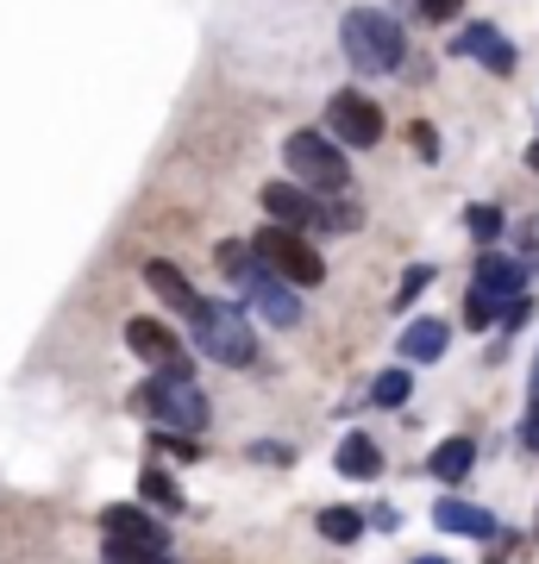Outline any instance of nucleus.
Listing matches in <instances>:
<instances>
[{"label":"nucleus","mask_w":539,"mask_h":564,"mask_svg":"<svg viewBox=\"0 0 539 564\" xmlns=\"http://www.w3.org/2000/svg\"><path fill=\"white\" fill-rule=\"evenodd\" d=\"M339 44H345V57H352V69H364V76H389L408 57V32L382 7H352L339 25Z\"/></svg>","instance_id":"nucleus-1"},{"label":"nucleus","mask_w":539,"mask_h":564,"mask_svg":"<svg viewBox=\"0 0 539 564\" xmlns=\"http://www.w3.org/2000/svg\"><path fill=\"white\" fill-rule=\"evenodd\" d=\"M188 333H195V351H207L226 370H245V364L258 358V333L245 321V307H233V302H195Z\"/></svg>","instance_id":"nucleus-2"},{"label":"nucleus","mask_w":539,"mask_h":564,"mask_svg":"<svg viewBox=\"0 0 539 564\" xmlns=\"http://www.w3.org/2000/svg\"><path fill=\"white\" fill-rule=\"evenodd\" d=\"M132 408L151 414L163 433H201L207 426V395L195 389V370H158V383H144Z\"/></svg>","instance_id":"nucleus-3"},{"label":"nucleus","mask_w":539,"mask_h":564,"mask_svg":"<svg viewBox=\"0 0 539 564\" xmlns=\"http://www.w3.org/2000/svg\"><path fill=\"white\" fill-rule=\"evenodd\" d=\"M282 163H289V176H295L308 195H345V188H352L345 151L326 139V132H289V139H282Z\"/></svg>","instance_id":"nucleus-4"},{"label":"nucleus","mask_w":539,"mask_h":564,"mask_svg":"<svg viewBox=\"0 0 539 564\" xmlns=\"http://www.w3.org/2000/svg\"><path fill=\"white\" fill-rule=\"evenodd\" d=\"M251 251H258L270 270H277L289 289H314V282H326V263H320V251L301 232H289V226H263L258 239H251Z\"/></svg>","instance_id":"nucleus-5"},{"label":"nucleus","mask_w":539,"mask_h":564,"mask_svg":"<svg viewBox=\"0 0 539 564\" xmlns=\"http://www.w3.org/2000/svg\"><path fill=\"white\" fill-rule=\"evenodd\" d=\"M263 214L277 226H326V232H345V226L358 220V214H333V207H320L301 182H263Z\"/></svg>","instance_id":"nucleus-6"},{"label":"nucleus","mask_w":539,"mask_h":564,"mask_svg":"<svg viewBox=\"0 0 539 564\" xmlns=\"http://www.w3.org/2000/svg\"><path fill=\"white\" fill-rule=\"evenodd\" d=\"M233 289H239V295L258 307L270 326H295V321H301V289H289V282H282L263 258H251V270H245Z\"/></svg>","instance_id":"nucleus-7"},{"label":"nucleus","mask_w":539,"mask_h":564,"mask_svg":"<svg viewBox=\"0 0 539 564\" xmlns=\"http://www.w3.org/2000/svg\"><path fill=\"white\" fill-rule=\"evenodd\" d=\"M326 132H339L352 151H370V144H382V107L370 95H358V88H339L326 101Z\"/></svg>","instance_id":"nucleus-8"},{"label":"nucleus","mask_w":539,"mask_h":564,"mask_svg":"<svg viewBox=\"0 0 539 564\" xmlns=\"http://www.w3.org/2000/svg\"><path fill=\"white\" fill-rule=\"evenodd\" d=\"M100 533L107 545H139V552H170V533L144 502H107L100 508Z\"/></svg>","instance_id":"nucleus-9"},{"label":"nucleus","mask_w":539,"mask_h":564,"mask_svg":"<svg viewBox=\"0 0 539 564\" xmlns=\"http://www.w3.org/2000/svg\"><path fill=\"white\" fill-rule=\"evenodd\" d=\"M126 345H132L144 364H158V370H188V345H182L163 321H144L139 314V321L126 326Z\"/></svg>","instance_id":"nucleus-10"},{"label":"nucleus","mask_w":539,"mask_h":564,"mask_svg":"<svg viewBox=\"0 0 539 564\" xmlns=\"http://www.w3.org/2000/svg\"><path fill=\"white\" fill-rule=\"evenodd\" d=\"M452 51H459V57H471V63H483V69H489V76H515V44L502 39L496 25H464L459 39H452Z\"/></svg>","instance_id":"nucleus-11"},{"label":"nucleus","mask_w":539,"mask_h":564,"mask_svg":"<svg viewBox=\"0 0 539 564\" xmlns=\"http://www.w3.org/2000/svg\"><path fill=\"white\" fill-rule=\"evenodd\" d=\"M433 527H440V533H459V540H496L502 533L489 508L459 502V496H440V502H433Z\"/></svg>","instance_id":"nucleus-12"},{"label":"nucleus","mask_w":539,"mask_h":564,"mask_svg":"<svg viewBox=\"0 0 539 564\" xmlns=\"http://www.w3.org/2000/svg\"><path fill=\"white\" fill-rule=\"evenodd\" d=\"M520 282H527V263H515V258H496V251H489V258L477 263V295H489L502 314L520 302Z\"/></svg>","instance_id":"nucleus-13"},{"label":"nucleus","mask_w":539,"mask_h":564,"mask_svg":"<svg viewBox=\"0 0 539 564\" xmlns=\"http://www.w3.org/2000/svg\"><path fill=\"white\" fill-rule=\"evenodd\" d=\"M144 282H151V295H158L163 307H176L182 321L195 314V302H201V295L188 289V276H182V270H176L170 258H151V263H144Z\"/></svg>","instance_id":"nucleus-14"},{"label":"nucleus","mask_w":539,"mask_h":564,"mask_svg":"<svg viewBox=\"0 0 539 564\" xmlns=\"http://www.w3.org/2000/svg\"><path fill=\"white\" fill-rule=\"evenodd\" d=\"M445 345H452V326L445 321H408V333H401V358L408 364H433V358H445Z\"/></svg>","instance_id":"nucleus-15"},{"label":"nucleus","mask_w":539,"mask_h":564,"mask_svg":"<svg viewBox=\"0 0 539 564\" xmlns=\"http://www.w3.org/2000/svg\"><path fill=\"white\" fill-rule=\"evenodd\" d=\"M471 464H477V440H445V445H433V458H427V470L440 477V484H464L471 477Z\"/></svg>","instance_id":"nucleus-16"},{"label":"nucleus","mask_w":539,"mask_h":564,"mask_svg":"<svg viewBox=\"0 0 539 564\" xmlns=\"http://www.w3.org/2000/svg\"><path fill=\"white\" fill-rule=\"evenodd\" d=\"M339 470H345V477H358V484H370V477L382 470L377 440H370V433H345V445H339Z\"/></svg>","instance_id":"nucleus-17"},{"label":"nucleus","mask_w":539,"mask_h":564,"mask_svg":"<svg viewBox=\"0 0 539 564\" xmlns=\"http://www.w3.org/2000/svg\"><path fill=\"white\" fill-rule=\"evenodd\" d=\"M364 514L358 508H320V533H326V540L333 545H352V540H364Z\"/></svg>","instance_id":"nucleus-18"},{"label":"nucleus","mask_w":539,"mask_h":564,"mask_svg":"<svg viewBox=\"0 0 539 564\" xmlns=\"http://www.w3.org/2000/svg\"><path fill=\"white\" fill-rule=\"evenodd\" d=\"M139 496H151V502H158L163 514H176V508H182L176 484H170V470H158V464H144V477H139Z\"/></svg>","instance_id":"nucleus-19"},{"label":"nucleus","mask_w":539,"mask_h":564,"mask_svg":"<svg viewBox=\"0 0 539 564\" xmlns=\"http://www.w3.org/2000/svg\"><path fill=\"white\" fill-rule=\"evenodd\" d=\"M464 226H471V239L477 245H496L502 239V207H489V202H477V207H464Z\"/></svg>","instance_id":"nucleus-20"},{"label":"nucleus","mask_w":539,"mask_h":564,"mask_svg":"<svg viewBox=\"0 0 539 564\" xmlns=\"http://www.w3.org/2000/svg\"><path fill=\"white\" fill-rule=\"evenodd\" d=\"M408 389H414V377H408V370L396 364V370H382V377H377L370 402H377V408H401V402H408Z\"/></svg>","instance_id":"nucleus-21"},{"label":"nucleus","mask_w":539,"mask_h":564,"mask_svg":"<svg viewBox=\"0 0 539 564\" xmlns=\"http://www.w3.org/2000/svg\"><path fill=\"white\" fill-rule=\"evenodd\" d=\"M251 258H258V251H251V245H239V239H226L220 251H214V263L226 270V282H239L245 270H251Z\"/></svg>","instance_id":"nucleus-22"},{"label":"nucleus","mask_w":539,"mask_h":564,"mask_svg":"<svg viewBox=\"0 0 539 564\" xmlns=\"http://www.w3.org/2000/svg\"><path fill=\"white\" fill-rule=\"evenodd\" d=\"M427 282H433V263H414V270H401V289H396V307H408L420 295V289H427Z\"/></svg>","instance_id":"nucleus-23"},{"label":"nucleus","mask_w":539,"mask_h":564,"mask_svg":"<svg viewBox=\"0 0 539 564\" xmlns=\"http://www.w3.org/2000/svg\"><path fill=\"white\" fill-rule=\"evenodd\" d=\"M496 314H502V307L489 302V295H477V289L464 295V326H489V321H496Z\"/></svg>","instance_id":"nucleus-24"},{"label":"nucleus","mask_w":539,"mask_h":564,"mask_svg":"<svg viewBox=\"0 0 539 564\" xmlns=\"http://www.w3.org/2000/svg\"><path fill=\"white\" fill-rule=\"evenodd\" d=\"M408 139H414V158H427V163L440 158V139H433V126H427V120L408 126Z\"/></svg>","instance_id":"nucleus-25"},{"label":"nucleus","mask_w":539,"mask_h":564,"mask_svg":"<svg viewBox=\"0 0 539 564\" xmlns=\"http://www.w3.org/2000/svg\"><path fill=\"white\" fill-rule=\"evenodd\" d=\"M414 7H420V13H427L433 25H445V20H459V7H464V0H414Z\"/></svg>","instance_id":"nucleus-26"},{"label":"nucleus","mask_w":539,"mask_h":564,"mask_svg":"<svg viewBox=\"0 0 539 564\" xmlns=\"http://www.w3.org/2000/svg\"><path fill=\"white\" fill-rule=\"evenodd\" d=\"M520 445H527V452H539V414H527V426H520Z\"/></svg>","instance_id":"nucleus-27"},{"label":"nucleus","mask_w":539,"mask_h":564,"mask_svg":"<svg viewBox=\"0 0 539 564\" xmlns=\"http://www.w3.org/2000/svg\"><path fill=\"white\" fill-rule=\"evenodd\" d=\"M527 163H533V170H539V144H533V151H527Z\"/></svg>","instance_id":"nucleus-28"},{"label":"nucleus","mask_w":539,"mask_h":564,"mask_svg":"<svg viewBox=\"0 0 539 564\" xmlns=\"http://www.w3.org/2000/svg\"><path fill=\"white\" fill-rule=\"evenodd\" d=\"M414 564H445V558H414Z\"/></svg>","instance_id":"nucleus-29"}]
</instances>
